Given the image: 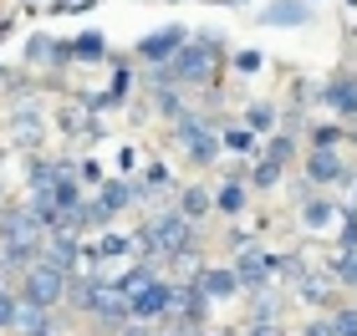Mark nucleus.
I'll return each instance as SVG.
<instances>
[{
    "label": "nucleus",
    "instance_id": "2f4dec72",
    "mask_svg": "<svg viewBox=\"0 0 357 336\" xmlns=\"http://www.w3.org/2000/svg\"><path fill=\"white\" fill-rule=\"evenodd\" d=\"M72 173L82 179V189H87V194H92V189H102V184H107V173H102V163H97L92 153H82V158H77V168H72Z\"/></svg>",
    "mask_w": 357,
    "mask_h": 336
},
{
    "label": "nucleus",
    "instance_id": "a878e982",
    "mask_svg": "<svg viewBox=\"0 0 357 336\" xmlns=\"http://www.w3.org/2000/svg\"><path fill=\"white\" fill-rule=\"evenodd\" d=\"M286 311H291V296L281 285L266 291V296H250V321H286Z\"/></svg>",
    "mask_w": 357,
    "mask_h": 336
},
{
    "label": "nucleus",
    "instance_id": "4c0bfd02",
    "mask_svg": "<svg viewBox=\"0 0 357 336\" xmlns=\"http://www.w3.org/2000/svg\"><path fill=\"white\" fill-rule=\"evenodd\" d=\"M118 336H158V326L153 321H128V326H118Z\"/></svg>",
    "mask_w": 357,
    "mask_h": 336
},
{
    "label": "nucleus",
    "instance_id": "c756f323",
    "mask_svg": "<svg viewBox=\"0 0 357 336\" xmlns=\"http://www.w3.org/2000/svg\"><path fill=\"white\" fill-rule=\"evenodd\" d=\"M332 250H357V209L347 204L342 219H337V230H332Z\"/></svg>",
    "mask_w": 357,
    "mask_h": 336
},
{
    "label": "nucleus",
    "instance_id": "c03bdc74",
    "mask_svg": "<svg viewBox=\"0 0 357 336\" xmlns=\"http://www.w3.org/2000/svg\"><path fill=\"white\" fill-rule=\"evenodd\" d=\"M347 6H352V10H357V0H347Z\"/></svg>",
    "mask_w": 357,
    "mask_h": 336
},
{
    "label": "nucleus",
    "instance_id": "a18cd8bd",
    "mask_svg": "<svg viewBox=\"0 0 357 336\" xmlns=\"http://www.w3.org/2000/svg\"><path fill=\"white\" fill-rule=\"evenodd\" d=\"M312 6H317V0H312Z\"/></svg>",
    "mask_w": 357,
    "mask_h": 336
},
{
    "label": "nucleus",
    "instance_id": "f257e3e1",
    "mask_svg": "<svg viewBox=\"0 0 357 336\" xmlns=\"http://www.w3.org/2000/svg\"><path fill=\"white\" fill-rule=\"evenodd\" d=\"M230 56V46H225V31H194L189 36V46L178 51L169 67H143V82H149V92L153 87H178V92H209L220 82V61Z\"/></svg>",
    "mask_w": 357,
    "mask_h": 336
},
{
    "label": "nucleus",
    "instance_id": "72a5a7b5",
    "mask_svg": "<svg viewBox=\"0 0 357 336\" xmlns=\"http://www.w3.org/2000/svg\"><path fill=\"white\" fill-rule=\"evenodd\" d=\"M332 326L337 336H357V306H332Z\"/></svg>",
    "mask_w": 357,
    "mask_h": 336
},
{
    "label": "nucleus",
    "instance_id": "f704fd0d",
    "mask_svg": "<svg viewBox=\"0 0 357 336\" xmlns=\"http://www.w3.org/2000/svg\"><path fill=\"white\" fill-rule=\"evenodd\" d=\"M301 336H337V326H332V311H317L312 321L301 326Z\"/></svg>",
    "mask_w": 357,
    "mask_h": 336
},
{
    "label": "nucleus",
    "instance_id": "aec40b11",
    "mask_svg": "<svg viewBox=\"0 0 357 336\" xmlns=\"http://www.w3.org/2000/svg\"><path fill=\"white\" fill-rule=\"evenodd\" d=\"M21 336H61V311H46V306H26L21 301V321H15Z\"/></svg>",
    "mask_w": 357,
    "mask_h": 336
},
{
    "label": "nucleus",
    "instance_id": "1a4fd4ad",
    "mask_svg": "<svg viewBox=\"0 0 357 336\" xmlns=\"http://www.w3.org/2000/svg\"><path fill=\"white\" fill-rule=\"evenodd\" d=\"M118 260H138V239H133V230H102V234H92L87 239V265L92 270H107V265H118ZM82 265V270H87Z\"/></svg>",
    "mask_w": 357,
    "mask_h": 336
},
{
    "label": "nucleus",
    "instance_id": "39448f33",
    "mask_svg": "<svg viewBox=\"0 0 357 336\" xmlns=\"http://www.w3.org/2000/svg\"><path fill=\"white\" fill-rule=\"evenodd\" d=\"M235 275H240V291L245 296H266V291H275V250H266L261 239L255 245H245V250H235Z\"/></svg>",
    "mask_w": 357,
    "mask_h": 336
},
{
    "label": "nucleus",
    "instance_id": "393cba45",
    "mask_svg": "<svg viewBox=\"0 0 357 336\" xmlns=\"http://www.w3.org/2000/svg\"><path fill=\"white\" fill-rule=\"evenodd\" d=\"M306 148H347V127L337 122V118L306 122Z\"/></svg>",
    "mask_w": 357,
    "mask_h": 336
},
{
    "label": "nucleus",
    "instance_id": "4be33fe9",
    "mask_svg": "<svg viewBox=\"0 0 357 336\" xmlns=\"http://www.w3.org/2000/svg\"><path fill=\"white\" fill-rule=\"evenodd\" d=\"M138 179H143V184H149V189H153V199H174V194H178V189H184V184H178V179H174V168H169V158H143V173H138Z\"/></svg>",
    "mask_w": 357,
    "mask_h": 336
},
{
    "label": "nucleus",
    "instance_id": "e433bc0d",
    "mask_svg": "<svg viewBox=\"0 0 357 336\" xmlns=\"http://www.w3.org/2000/svg\"><path fill=\"white\" fill-rule=\"evenodd\" d=\"M240 336H291L281 321H245L240 326Z\"/></svg>",
    "mask_w": 357,
    "mask_h": 336
},
{
    "label": "nucleus",
    "instance_id": "412c9836",
    "mask_svg": "<svg viewBox=\"0 0 357 336\" xmlns=\"http://www.w3.org/2000/svg\"><path fill=\"white\" fill-rule=\"evenodd\" d=\"M321 270L337 280V291H357V250H332V245H327Z\"/></svg>",
    "mask_w": 357,
    "mask_h": 336
},
{
    "label": "nucleus",
    "instance_id": "a19ab883",
    "mask_svg": "<svg viewBox=\"0 0 357 336\" xmlns=\"http://www.w3.org/2000/svg\"><path fill=\"white\" fill-rule=\"evenodd\" d=\"M21 10H36V0H21Z\"/></svg>",
    "mask_w": 357,
    "mask_h": 336
},
{
    "label": "nucleus",
    "instance_id": "2eb2a0df",
    "mask_svg": "<svg viewBox=\"0 0 357 336\" xmlns=\"http://www.w3.org/2000/svg\"><path fill=\"white\" fill-rule=\"evenodd\" d=\"M250 194H255L250 184L220 179V184H215V214H220V219H245V214H250Z\"/></svg>",
    "mask_w": 357,
    "mask_h": 336
},
{
    "label": "nucleus",
    "instance_id": "c85d7f7f",
    "mask_svg": "<svg viewBox=\"0 0 357 336\" xmlns=\"http://www.w3.org/2000/svg\"><path fill=\"white\" fill-rule=\"evenodd\" d=\"M112 168H118V179H133V173H143L138 143H118V153H112Z\"/></svg>",
    "mask_w": 357,
    "mask_h": 336
},
{
    "label": "nucleus",
    "instance_id": "37998d69",
    "mask_svg": "<svg viewBox=\"0 0 357 336\" xmlns=\"http://www.w3.org/2000/svg\"><path fill=\"white\" fill-rule=\"evenodd\" d=\"M6 77H10V72H6V61H0V82H6Z\"/></svg>",
    "mask_w": 357,
    "mask_h": 336
},
{
    "label": "nucleus",
    "instance_id": "f3484780",
    "mask_svg": "<svg viewBox=\"0 0 357 336\" xmlns=\"http://www.w3.org/2000/svg\"><path fill=\"white\" fill-rule=\"evenodd\" d=\"M240 122H245L255 138H271L275 127H281V102H271V97H250L245 107H240Z\"/></svg>",
    "mask_w": 357,
    "mask_h": 336
},
{
    "label": "nucleus",
    "instance_id": "79ce46f5",
    "mask_svg": "<svg viewBox=\"0 0 357 336\" xmlns=\"http://www.w3.org/2000/svg\"><path fill=\"white\" fill-rule=\"evenodd\" d=\"M0 209H6V184H0Z\"/></svg>",
    "mask_w": 357,
    "mask_h": 336
},
{
    "label": "nucleus",
    "instance_id": "20e7f679",
    "mask_svg": "<svg viewBox=\"0 0 357 336\" xmlns=\"http://www.w3.org/2000/svg\"><path fill=\"white\" fill-rule=\"evenodd\" d=\"M189 36L194 31L184 26V21H169V26H158V31H149V36H138V46H133V61L138 67H169V61L189 46Z\"/></svg>",
    "mask_w": 357,
    "mask_h": 336
},
{
    "label": "nucleus",
    "instance_id": "ea45409f",
    "mask_svg": "<svg viewBox=\"0 0 357 336\" xmlns=\"http://www.w3.org/2000/svg\"><path fill=\"white\" fill-rule=\"evenodd\" d=\"M209 6H245V0H209Z\"/></svg>",
    "mask_w": 357,
    "mask_h": 336
},
{
    "label": "nucleus",
    "instance_id": "dca6fc26",
    "mask_svg": "<svg viewBox=\"0 0 357 336\" xmlns=\"http://www.w3.org/2000/svg\"><path fill=\"white\" fill-rule=\"evenodd\" d=\"M158 275H164V265H158V260H128V265L118 270V275H112V291H118L123 301H133V296L143 291V285L158 280Z\"/></svg>",
    "mask_w": 357,
    "mask_h": 336
},
{
    "label": "nucleus",
    "instance_id": "6ab92c4d",
    "mask_svg": "<svg viewBox=\"0 0 357 336\" xmlns=\"http://www.w3.org/2000/svg\"><path fill=\"white\" fill-rule=\"evenodd\" d=\"M220 143H225L235 158H250V163H255V158H261V148H266V138H255L245 122H220Z\"/></svg>",
    "mask_w": 357,
    "mask_h": 336
},
{
    "label": "nucleus",
    "instance_id": "0eeeda50",
    "mask_svg": "<svg viewBox=\"0 0 357 336\" xmlns=\"http://www.w3.org/2000/svg\"><path fill=\"white\" fill-rule=\"evenodd\" d=\"M317 107H327L337 122H357V72L337 67L327 82L317 87Z\"/></svg>",
    "mask_w": 357,
    "mask_h": 336
},
{
    "label": "nucleus",
    "instance_id": "bb28decb",
    "mask_svg": "<svg viewBox=\"0 0 357 336\" xmlns=\"http://www.w3.org/2000/svg\"><path fill=\"white\" fill-rule=\"evenodd\" d=\"M149 97H153V112H158L164 122H178V118L189 112V102H184V92H178V87H153Z\"/></svg>",
    "mask_w": 357,
    "mask_h": 336
},
{
    "label": "nucleus",
    "instance_id": "c9c22d12",
    "mask_svg": "<svg viewBox=\"0 0 357 336\" xmlns=\"http://www.w3.org/2000/svg\"><path fill=\"white\" fill-rule=\"evenodd\" d=\"M92 6H102V0H52V15H82V10H92Z\"/></svg>",
    "mask_w": 357,
    "mask_h": 336
},
{
    "label": "nucleus",
    "instance_id": "9d476101",
    "mask_svg": "<svg viewBox=\"0 0 357 336\" xmlns=\"http://www.w3.org/2000/svg\"><path fill=\"white\" fill-rule=\"evenodd\" d=\"M21 61H26V67H46V72H67V67H77V61H72V41H56L52 31H36V36L26 41Z\"/></svg>",
    "mask_w": 357,
    "mask_h": 336
},
{
    "label": "nucleus",
    "instance_id": "4468645a",
    "mask_svg": "<svg viewBox=\"0 0 357 336\" xmlns=\"http://www.w3.org/2000/svg\"><path fill=\"white\" fill-rule=\"evenodd\" d=\"M194 280H199V291H204L209 301H215V306H220V301H235V296H245V291H240V275H235V265H209V260H204Z\"/></svg>",
    "mask_w": 357,
    "mask_h": 336
},
{
    "label": "nucleus",
    "instance_id": "f03ea898",
    "mask_svg": "<svg viewBox=\"0 0 357 336\" xmlns=\"http://www.w3.org/2000/svg\"><path fill=\"white\" fill-rule=\"evenodd\" d=\"M15 291H21V301H26V306H46V311H61V306H67V291H72V275H67L61 265H52V260L41 255V260L31 265L21 280H15Z\"/></svg>",
    "mask_w": 357,
    "mask_h": 336
},
{
    "label": "nucleus",
    "instance_id": "cd10ccee",
    "mask_svg": "<svg viewBox=\"0 0 357 336\" xmlns=\"http://www.w3.org/2000/svg\"><path fill=\"white\" fill-rule=\"evenodd\" d=\"M281 184H286V168L281 163H271V158H255V163H250V189H255V194L281 189Z\"/></svg>",
    "mask_w": 357,
    "mask_h": 336
},
{
    "label": "nucleus",
    "instance_id": "f8f14e48",
    "mask_svg": "<svg viewBox=\"0 0 357 336\" xmlns=\"http://www.w3.org/2000/svg\"><path fill=\"white\" fill-rule=\"evenodd\" d=\"M317 21V10H312V0H271V6L255 10V26H266V31H286V26H312Z\"/></svg>",
    "mask_w": 357,
    "mask_h": 336
},
{
    "label": "nucleus",
    "instance_id": "a211bd4d",
    "mask_svg": "<svg viewBox=\"0 0 357 336\" xmlns=\"http://www.w3.org/2000/svg\"><path fill=\"white\" fill-rule=\"evenodd\" d=\"M174 204H178V214H184L189 224H204L209 214H215V194H209V184H184L174 194Z\"/></svg>",
    "mask_w": 357,
    "mask_h": 336
},
{
    "label": "nucleus",
    "instance_id": "5701e85b",
    "mask_svg": "<svg viewBox=\"0 0 357 336\" xmlns=\"http://www.w3.org/2000/svg\"><path fill=\"white\" fill-rule=\"evenodd\" d=\"M112 51H107V36H102V31H77V36H72V61H77V67H97V61H107Z\"/></svg>",
    "mask_w": 357,
    "mask_h": 336
},
{
    "label": "nucleus",
    "instance_id": "b1692460",
    "mask_svg": "<svg viewBox=\"0 0 357 336\" xmlns=\"http://www.w3.org/2000/svg\"><path fill=\"white\" fill-rule=\"evenodd\" d=\"M261 158H271V163H281V168H296V158H301V133H286V127H275V133L266 138Z\"/></svg>",
    "mask_w": 357,
    "mask_h": 336
},
{
    "label": "nucleus",
    "instance_id": "ddd939ff",
    "mask_svg": "<svg viewBox=\"0 0 357 336\" xmlns=\"http://www.w3.org/2000/svg\"><path fill=\"white\" fill-rule=\"evenodd\" d=\"M291 296H296L301 306H312V311H332V306H337V280H332L327 270H321V260H317V265L301 275V285H296Z\"/></svg>",
    "mask_w": 357,
    "mask_h": 336
},
{
    "label": "nucleus",
    "instance_id": "58836bf2",
    "mask_svg": "<svg viewBox=\"0 0 357 336\" xmlns=\"http://www.w3.org/2000/svg\"><path fill=\"white\" fill-rule=\"evenodd\" d=\"M10 31H15V15H0V41H6Z\"/></svg>",
    "mask_w": 357,
    "mask_h": 336
},
{
    "label": "nucleus",
    "instance_id": "7ed1b4c3",
    "mask_svg": "<svg viewBox=\"0 0 357 336\" xmlns=\"http://www.w3.org/2000/svg\"><path fill=\"white\" fill-rule=\"evenodd\" d=\"M301 173L312 189H332V194L347 199V189L357 184V163L347 158V148H306Z\"/></svg>",
    "mask_w": 357,
    "mask_h": 336
},
{
    "label": "nucleus",
    "instance_id": "473e14b6",
    "mask_svg": "<svg viewBox=\"0 0 357 336\" xmlns=\"http://www.w3.org/2000/svg\"><path fill=\"white\" fill-rule=\"evenodd\" d=\"M15 321H21V291L0 285V331H15Z\"/></svg>",
    "mask_w": 357,
    "mask_h": 336
},
{
    "label": "nucleus",
    "instance_id": "9b49d317",
    "mask_svg": "<svg viewBox=\"0 0 357 336\" xmlns=\"http://www.w3.org/2000/svg\"><path fill=\"white\" fill-rule=\"evenodd\" d=\"M41 127H46V112L41 102H15L10 107V148H26V153H36L41 148Z\"/></svg>",
    "mask_w": 357,
    "mask_h": 336
},
{
    "label": "nucleus",
    "instance_id": "423d86ee",
    "mask_svg": "<svg viewBox=\"0 0 357 336\" xmlns=\"http://www.w3.org/2000/svg\"><path fill=\"white\" fill-rule=\"evenodd\" d=\"M174 306H178V280L174 275H158V280H149L133 301H128V316H133V321L164 326L169 316H174Z\"/></svg>",
    "mask_w": 357,
    "mask_h": 336
},
{
    "label": "nucleus",
    "instance_id": "7c9ffc66",
    "mask_svg": "<svg viewBox=\"0 0 357 336\" xmlns=\"http://www.w3.org/2000/svg\"><path fill=\"white\" fill-rule=\"evenodd\" d=\"M266 67V51H255V46H240V51H230V72L235 77H255Z\"/></svg>",
    "mask_w": 357,
    "mask_h": 336
},
{
    "label": "nucleus",
    "instance_id": "6e6552de",
    "mask_svg": "<svg viewBox=\"0 0 357 336\" xmlns=\"http://www.w3.org/2000/svg\"><path fill=\"white\" fill-rule=\"evenodd\" d=\"M342 209H347V199L342 194H332V189H317L306 204H296V224L306 234H327L332 239V230H337V219H342Z\"/></svg>",
    "mask_w": 357,
    "mask_h": 336
}]
</instances>
